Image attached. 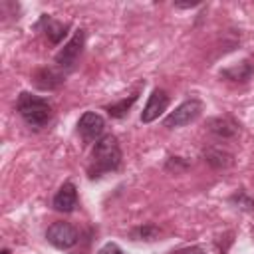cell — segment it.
<instances>
[{
	"label": "cell",
	"instance_id": "cell-14",
	"mask_svg": "<svg viewBox=\"0 0 254 254\" xmlns=\"http://www.w3.org/2000/svg\"><path fill=\"white\" fill-rule=\"evenodd\" d=\"M157 234H159V230L155 226H145V228H139V230L133 232V236L137 240H155Z\"/></svg>",
	"mask_w": 254,
	"mask_h": 254
},
{
	"label": "cell",
	"instance_id": "cell-7",
	"mask_svg": "<svg viewBox=\"0 0 254 254\" xmlns=\"http://www.w3.org/2000/svg\"><path fill=\"white\" fill-rule=\"evenodd\" d=\"M167 105H169V95H167L163 89H155V91L149 95V101H147V105H145V109H143V113H141V121H143V123L155 121V119L167 109Z\"/></svg>",
	"mask_w": 254,
	"mask_h": 254
},
{
	"label": "cell",
	"instance_id": "cell-9",
	"mask_svg": "<svg viewBox=\"0 0 254 254\" xmlns=\"http://www.w3.org/2000/svg\"><path fill=\"white\" fill-rule=\"evenodd\" d=\"M42 24H44L46 36H48V40H50L52 44H60V42L64 40V36L67 34V24H62V22H58V20H54V18L44 16V18H42Z\"/></svg>",
	"mask_w": 254,
	"mask_h": 254
},
{
	"label": "cell",
	"instance_id": "cell-13",
	"mask_svg": "<svg viewBox=\"0 0 254 254\" xmlns=\"http://www.w3.org/2000/svg\"><path fill=\"white\" fill-rule=\"evenodd\" d=\"M135 99H137V93H133L129 99H121L119 103L109 105V107H107V113H109L111 117H121V115H125V113H127V109L135 103Z\"/></svg>",
	"mask_w": 254,
	"mask_h": 254
},
{
	"label": "cell",
	"instance_id": "cell-16",
	"mask_svg": "<svg viewBox=\"0 0 254 254\" xmlns=\"http://www.w3.org/2000/svg\"><path fill=\"white\" fill-rule=\"evenodd\" d=\"M179 254H206L200 246H190V248H185V250H181Z\"/></svg>",
	"mask_w": 254,
	"mask_h": 254
},
{
	"label": "cell",
	"instance_id": "cell-15",
	"mask_svg": "<svg viewBox=\"0 0 254 254\" xmlns=\"http://www.w3.org/2000/svg\"><path fill=\"white\" fill-rule=\"evenodd\" d=\"M97 254H123V252H121V248H119L117 244L107 242V244H105V246H103V248H101Z\"/></svg>",
	"mask_w": 254,
	"mask_h": 254
},
{
	"label": "cell",
	"instance_id": "cell-3",
	"mask_svg": "<svg viewBox=\"0 0 254 254\" xmlns=\"http://www.w3.org/2000/svg\"><path fill=\"white\" fill-rule=\"evenodd\" d=\"M200 113H202V103L198 99H187L165 117V127H169V129L185 127V125L192 123Z\"/></svg>",
	"mask_w": 254,
	"mask_h": 254
},
{
	"label": "cell",
	"instance_id": "cell-17",
	"mask_svg": "<svg viewBox=\"0 0 254 254\" xmlns=\"http://www.w3.org/2000/svg\"><path fill=\"white\" fill-rule=\"evenodd\" d=\"M2 254H10V250H6V248H4V250H2Z\"/></svg>",
	"mask_w": 254,
	"mask_h": 254
},
{
	"label": "cell",
	"instance_id": "cell-8",
	"mask_svg": "<svg viewBox=\"0 0 254 254\" xmlns=\"http://www.w3.org/2000/svg\"><path fill=\"white\" fill-rule=\"evenodd\" d=\"M77 204V190L73 183H64L54 196V208L60 212H71Z\"/></svg>",
	"mask_w": 254,
	"mask_h": 254
},
{
	"label": "cell",
	"instance_id": "cell-10",
	"mask_svg": "<svg viewBox=\"0 0 254 254\" xmlns=\"http://www.w3.org/2000/svg\"><path fill=\"white\" fill-rule=\"evenodd\" d=\"M204 161L210 163L216 169H226V167L232 165V155L228 151L220 149V147H210V149L204 151Z\"/></svg>",
	"mask_w": 254,
	"mask_h": 254
},
{
	"label": "cell",
	"instance_id": "cell-1",
	"mask_svg": "<svg viewBox=\"0 0 254 254\" xmlns=\"http://www.w3.org/2000/svg\"><path fill=\"white\" fill-rule=\"evenodd\" d=\"M121 163V149L117 143V137L113 135H103L93 151H91V167H89V175L91 177H99L103 173L115 171Z\"/></svg>",
	"mask_w": 254,
	"mask_h": 254
},
{
	"label": "cell",
	"instance_id": "cell-11",
	"mask_svg": "<svg viewBox=\"0 0 254 254\" xmlns=\"http://www.w3.org/2000/svg\"><path fill=\"white\" fill-rule=\"evenodd\" d=\"M210 131H212L214 135L222 137V139H228V137H234V135H236L238 127H236V123H234L232 119H228V117H216V119L210 121Z\"/></svg>",
	"mask_w": 254,
	"mask_h": 254
},
{
	"label": "cell",
	"instance_id": "cell-5",
	"mask_svg": "<svg viewBox=\"0 0 254 254\" xmlns=\"http://www.w3.org/2000/svg\"><path fill=\"white\" fill-rule=\"evenodd\" d=\"M103 127H105V121L95 111H85L77 121V131L83 137V141H87V143L89 141H99L101 133H103Z\"/></svg>",
	"mask_w": 254,
	"mask_h": 254
},
{
	"label": "cell",
	"instance_id": "cell-2",
	"mask_svg": "<svg viewBox=\"0 0 254 254\" xmlns=\"http://www.w3.org/2000/svg\"><path fill=\"white\" fill-rule=\"evenodd\" d=\"M18 113L22 115V119L30 125V127H44L50 123L52 119V107L46 99L38 97V95H32L28 91L20 93L18 97Z\"/></svg>",
	"mask_w": 254,
	"mask_h": 254
},
{
	"label": "cell",
	"instance_id": "cell-4",
	"mask_svg": "<svg viewBox=\"0 0 254 254\" xmlns=\"http://www.w3.org/2000/svg\"><path fill=\"white\" fill-rule=\"evenodd\" d=\"M46 238H48V242H50L52 246H56V248H60V250H67V248H71V246L77 244L79 234H77L75 226L69 224V222H54V224L48 228Z\"/></svg>",
	"mask_w": 254,
	"mask_h": 254
},
{
	"label": "cell",
	"instance_id": "cell-12",
	"mask_svg": "<svg viewBox=\"0 0 254 254\" xmlns=\"http://www.w3.org/2000/svg\"><path fill=\"white\" fill-rule=\"evenodd\" d=\"M62 81H64V77H62L60 73H56L54 69L44 67V69L36 71V85L42 87V89H54V87H58Z\"/></svg>",
	"mask_w": 254,
	"mask_h": 254
},
{
	"label": "cell",
	"instance_id": "cell-6",
	"mask_svg": "<svg viewBox=\"0 0 254 254\" xmlns=\"http://www.w3.org/2000/svg\"><path fill=\"white\" fill-rule=\"evenodd\" d=\"M81 48H83V32L77 30V32L73 34V38H71V40L58 52V56H56V64H58L60 67H64V69H71L73 64L77 62L79 54H81Z\"/></svg>",
	"mask_w": 254,
	"mask_h": 254
}]
</instances>
